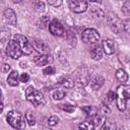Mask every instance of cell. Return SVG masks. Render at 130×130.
I'll use <instances>...</instances> for the list:
<instances>
[{"label":"cell","instance_id":"cell-1","mask_svg":"<svg viewBox=\"0 0 130 130\" xmlns=\"http://www.w3.org/2000/svg\"><path fill=\"white\" fill-rule=\"evenodd\" d=\"M130 98V87L127 84H121L118 86L116 91L117 108L119 111L123 112L127 108V102Z\"/></svg>","mask_w":130,"mask_h":130},{"label":"cell","instance_id":"cell-2","mask_svg":"<svg viewBox=\"0 0 130 130\" xmlns=\"http://www.w3.org/2000/svg\"><path fill=\"white\" fill-rule=\"evenodd\" d=\"M6 120L8 122V124L15 128V129H23L25 127V120L24 117L22 116V114H20L18 111H10L8 112L7 116H6Z\"/></svg>","mask_w":130,"mask_h":130},{"label":"cell","instance_id":"cell-3","mask_svg":"<svg viewBox=\"0 0 130 130\" xmlns=\"http://www.w3.org/2000/svg\"><path fill=\"white\" fill-rule=\"evenodd\" d=\"M25 96H26V100L35 107H38V106H41L45 103V99H44V94L36 89L34 86H28L26 89H25Z\"/></svg>","mask_w":130,"mask_h":130},{"label":"cell","instance_id":"cell-4","mask_svg":"<svg viewBox=\"0 0 130 130\" xmlns=\"http://www.w3.org/2000/svg\"><path fill=\"white\" fill-rule=\"evenodd\" d=\"M81 38H82V41L85 43V44H88V45H91V44H95V43H99L100 39H101V36L99 34V31L94 28H86L83 30L82 35H81Z\"/></svg>","mask_w":130,"mask_h":130},{"label":"cell","instance_id":"cell-5","mask_svg":"<svg viewBox=\"0 0 130 130\" xmlns=\"http://www.w3.org/2000/svg\"><path fill=\"white\" fill-rule=\"evenodd\" d=\"M6 52H7V55L9 57H11L12 59H18L22 55L20 47L15 40L8 41V44L6 46Z\"/></svg>","mask_w":130,"mask_h":130},{"label":"cell","instance_id":"cell-6","mask_svg":"<svg viewBox=\"0 0 130 130\" xmlns=\"http://www.w3.org/2000/svg\"><path fill=\"white\" fill-rule=\"evenodd\" d=\"M14 40L18 43L22 54H24V55H30L32 53V46H31V44L28 42V40L24 36L15 35L14 36Z\"/></svg>","mask_w":130,"mask_h":130},{"label":"cell","instance_id":"cell-7","mask_svg":"<svg viewBox=\"0 0 130 130\" xmlns=\"http://www.w3.org/2000/svg\"><path fill=\"white\" fill-rule=\"evenodd\" d=\"M69 7L75 13L84 12L87 9L86 0H69Z\"/></svg>","mask_w":130,"mask_h":130},{"label":"cell","instance_id":"cell-8","mask_svg":"<svg viewBox=\"0 0 130 130\" xmlns=\"http://www.w3.org/2000/svg\"><path fill=\"white\" fill-rule=\"evenodd\" d=\"M108 22H109V25H110V27L112 28V30H114L117 35L120 34L121 30L123 29L122 22H121V20L117 17L116 14L110 13L109 16H108Z\"/></svg>","mask_w":130,"mask_h":130},{"label":"cell","instance_id":"cell-9","mask_svg":"<svg viewBox=\"0 0 130 130\" xmlns=\"http://www.w3.org/2000/svg\"><path fill=\"white\" fill-rule=\"evenodd\" d=\"M49 30L53 36H57V37H61L63 36L65 29L63 24L57 20V19H53L50 23H49Z\"/></svg>","mask_w":130,"mask_h":130},{"label":"cell","instance_id":"cell-10","mask_svg":"<svg viewBox=\"0 0 130 130\" xmlns=\"http://www.w3.org/2000/svg\"><path fill=\"white\" fill-rule=\"evenodd\" d=\"M31 46L34 47V49L41 53V54H48L50 52V47L48 44H46L45 42L43 41H40V40H34L31 42Z\"/></svg>","mask_w":130,"mask_h":130},{"label":"cell","instance_id":"cell-11","mask_svg":"<svg viewBox=\"0 0 130 130\" xmlns=\"http://www.w3.org/2000/svg\"><path fill=\"white\" fill-rule=\"evenodd\" d=\"M104 82H105L104 77L101 76V75H99V74H93V75H91L90 78H89V85H90V87H91L93 90L100 89V88L103 86Z\"/></svg>","mask_w":130,"mask_h":130},{"label":"cell","instance_id":"cell-12","mask_svg":"<svg viewBox=\"0 0 130 130\" xmlns=\"http://www.w3.org/2000/svg\"><path fill=\"white\" fill-rule=\"evenodd\" d=\"M53 61H54L53 57L48 55V54H44V55H41V56H36L34 58V62L37 66L48 65V64H51Z\"/></svg>","mask_w":130,"mask_h":130},{"label":"cell","instance_id":"cell-13","mask_svg":"<svg viewBox=\"0 0 130 130\" xmlns=\"http://www.w3.org/2000/svg\"><path fill=\"white\" fill-rule=\"evenodd\" d=\"M89 46H90L89 53H90L91 58L93 60H100L102 58V56H103V48L99 45V43L91 44Z\"/></svg>","mask_w":130,"mask_h":130},{"label":"cell","instance_id":"cell-14","mask_svg":"<svg viewBox=\"0 0 130 130\" xmlns=\"http://www.w3.org/2000/svg\"><path fill=\"white\" fill-rule=\"evenodd\" d=\"M103 50L107 55H111L115 52V44L111 39H105L102 43Z\"/></svg>","mask_w":130,"mask_h":130},{"label":"cell","instance_id":"cell-15","mask_svg":"<svg viewBox=\"0 0 130 130\" xmlns=\"http://www.w3.org/2000/svg\"><path fill=\"white\" fill-rule=\"evenodd\" d=\"M4 16H5V19L7 20V22L11 25H16V22H17V18H16V14L15 12L11 9V8H7L5 9L4 11Z\"/></svg>","mask_w":130,"mask_h":130},{"label":"cell","instance_id":"cell-16","mask_svg":"<svg viewBox=\"0 0 130 130\" xmlns=\"http://www.w3.org/2000/svg\"><path fill=\"white\" fill-rule=\"evenodd\" d=\"M19 82V76H18V72L17 71H11L7 77V83L10 86H17Z\"/></svg>","mask_w":130,"mask_h":130},{"label":"cell","instance_id":"cell-17","mask_svg":"<svg viewBox=\"0 0 130 130\" xmlns=\"http://www.w3.org/2000/svg\"><path fill=\"white\" fill-rule=\"evenodd\" d=\"M116 78L121 81L122 83H125L126 81H128V73L124 70V69H118L116 71Z\"/></svg>","mask_w":130,"mask_h":130},{"label":"cell","instance_id":"cell-18","mask_svg":"<svg viewBox=\"0 0 130 130\" xmlns=\"http://www.w3.org/2000/svg\"><path fill=\"white\" fill-rule=\"evenodd\" d=\"M82 111L89 118H93L96 115V113H98V109L95 107H93V106H85V107L82 108Z\"/></svg>","mask_w":130,"mask_h":130},{"label":"cell","instance_id":"cell-19","mask_svg":"<svg viewBox=\"0 0 130 130\" xmlns=\"http://www.w3.org/2000/svg\"><path fill=\"white\" fill-rule=\"evenodd\" d=\"M25 121L30 125V126H34L36 124V118H35V115L31 111H27L25 113Z\"/></svg>","mask_w":130,"mask_h":130},{"label":"cell","instance_id":"cell-20","mask_svg":"<svg viewBox=\"0 0 130 130\" xmlns=\"http://www.w3.org/2000/svg\"><path fill=\"white\" fill-rule=\"evenodd\" d=\"M10 38V31L7 29H2L0 30V42L4 43L6 41H8Z\"/></svg>","mask_w":130,"mask_h":130},{"label":"cell","instance_id":"cell-21","mask_svg":"<svg viewBox=\"0 0 130 130\" xmlns=\"http://www.w3.org/2000/svg\"><path fill=\"white\" fill-rule=\"evenodd\" d=\"M65 95H66V92H65L64 90H62V89H56V90L53 92V99H54V100H57V101L62 100Z\"/></svg>","mask_w":130,"mask_h":130},{"label":"cell","instance_id":"cell-22","mask_svg":"<svg viewBox=\"0 0 130 130\" xmlns=\"http://www.w3.org/2000/svg\"><path fill=\"white\" fill-rule=\"evenodd\" d=\"M39 26H41V27H46V26H49V23H50V18L48 17V16H43V17H41V19H40V21H39Z\"/></svg>","mask_w":130,"mask_h":130},{"label":"cell","instance_id":"cell-23","mask_svg":"<svg viewBox=\"0 0 130 130\" xmlns=\"http://www.w3.org/2000/svg\"><path fill=\"white\" fill-rule=\"evenodd\" d=\"M43 73H44L45 75H53V74L56 73V68H55L54 66L49 65L48 67H46V68L43 70Z\"/></svg>","mask_w":130,"mask_h":130},{"label":"cell","instance_id":"cell-24","mask_svg":"<svg viewBox=\"0 0 130 130\" xmlns=\"http://www.w3.org/2000/svg\"><path fill=\"white\" fill-rule=\"evenodd\" d=\"M98 114L99 115H101V116H103V117H107L109 114H110V109L107 107V106H103L101 109H100V111H98Z\"/></svg>","mask_w":130,"mask_h":130},{"label":"cell","instance_id":"cell-25","mask_svg":"<svg viewBox=\"0 0 130 130\" xmlns=\"http://www.w3.org/2000/svg\"><path fill=\"white\" fill-rule=\"evenodd\" d=\"M122 12H123L126 16H128V15L130 14V3H129V1H128V0H127V1H125L124 5L122 6Z\"/></svg>","mask_w":130,"mask_h":130},{"label":"cell","instance_id":"cell-26","mask_svg":"<svg viewBox=\"0 0 130 130\" xmlns=\"http://www.w3.org/2000/svg\"><path fill=\"white\" fill-rule=\"evenodd\" d=\"M34 7H35L38 11H43L44 8H45V4H44V2H42V1H40V0H36V1L34 2Z\"/></svg>","mask_w":130,"mask_h":130},{"label":"cell","instance_id":"cell-27","mask_svg":"<svg viewBox=\"0 0 130 130\" xmlns=\"http://www.w3.org/2000/svg\"><path fill=\"white\" fill-rule=\"evenodd\" d=\"M103 124H104V125H103V126H101V129H106V130H113V129H115V128H116V126H115L113 123L109 122V121H105Z\"/></svg>","mask_w":130,"mask_h":130},{"label":"cell","instance_id":"cell-28","mask_svg":"<svg viewBox=\"0 0 130 130\" xmlns=\"http://www.w3.org/2000/svg\"><path fill=\"white\" fill-rule=\"evenodd\" d=\"M58 122H59V118L57 117V116H51L49 119H48V125L49 126H55V125H57L58 124Z\"/></svg>","mask_w":130,"mask_h":130},{"label":"cell","instance_id":"cell-29","mask_svg":"<svg viewBox=\"0 0 130 130\" xmlns=\"http://www.w3.org/2000/svg\"><path fill=\"white\" fill-rule=\"evenodd\" d=\"M78 127L79 128H83V129H94L92 122H88V121H85V122L79 124Z\"/></svg>","mask_w":130,"mask_h":130},{"label":"cell","instance_id":"cell-30","mask_svg":"<svg viewBox=\"0 0 130 130\" xmlns=\"http://www.w3.org/2000/svg\"><path fill=\"white\" fill-rule=\"evenodd\" d=\"M107 99L109 100V103L115 101V100H116V91H113V90L108 91V93H107Z\"/></svg>","mask_w":130,"mask_h":130},{"label":"cell","instance_id":"cell-31","mask_svg":"<svg viewBox=\"0 0 130 130\" xmlns=\"http://www.w3.org/2000/svg\"><path fill=\"white\" fill-rule=\"evenodd\" d=\"M60 83H61L62 85L66 86V87H71V86H73V81H72L71 79H67V78L63 79V80H62Z\"/></svg>","mask_w":130,"mask_h":130},{"label":"cell","instance_id":"cell-32","mask_svg":"<svg viewBox=\"0 0 130 130\" xmlns=\"http://www.w3.org/2000/svg\"><path fill=\"white\" fill-rule=\"evenodd\" d=\"M48 2L53 7H59V6H61V4H62L63 1L62 0H48Z\"/></svg>","mask_w":130,"mask_h":130},{"label":"cell","instance_id":"cell-33","mask_svg":"<svg viewBox=\"0 0 130 130\" xmlns=\"http://www.w3.org/2000/svg\"><path fill=\"white\" fill-rule=\"evenodd\" d=\"M29 80V75L28 73H22L20 76H19V81H21L22 83H25Z\"/></svg>","mask_w":130,"mask_h":130},{"label":"cell","instance_id":"cell-34","mask_svg":"<svg viewBox=\"0 0 130 130\" xmlns=\"http://www.w3.org/2000/svg\"><path fill=\"white\" fill-rule=\"evenodd\" d=\"M63 111H66V112H68V113H71V112H73V110H74V107L73 106H70V105H61V107H60Z\"/></svg>","mask_w":130,"mask_h":130},{"label":"cell","instance_id":"cell-35","mask_svg":"<svg viewBox=\"0 0 130 130\" xmlns=\"http://www.w3.org/2000/svg\"><path fill=\"white\" fill-rule=\"evenodd\" d=\"M122 26H123V28H124L125 32H126V34H128V32H129V19H128V18H127V19L122 23Z\"/></svg>","mask_w":130,"mask_h":130},{"label":"cell","instance_id":"cell-36","mask_svg":"<svg viewBox=\"0 0 130 130\" xmlns=\"http://www.w3.org/2000/svg\"><path fill=\"white\" fill-rule=\"evenodd\" d=\"M9 70H10V66H9L8 64H3V65L1 66V71H2L3 73H7Z\"/></svg>","mask_w":130,"mask_h":130},{"label":"cell","instance_id":"cell-37","mask_svg":"<svg viewBox=\"0 0 130 130\" xmlns=\"http://www.w3.org/2000/svg\"><path fill=\"white\" fill-rule=\"evenodd\" d=\"M3 109H4V106H3V102H0V114L2 113Z\"/></svg>","mask_w":130,"mask_h":130},{"label":"cell","instance_id":"cell-38","mask_svg":"<svg viewBox=\"0 0 130 130\" xmlns=\"http://www.w3.org/2000/svg\"><path fill=\"white\" fill-rule=\"evenodd\" d=\"M2 101H3V94H2V90L0 88V102H2Z\"/></svg>","mask_w":130,"mask_h":130},{"label":"cell","instance_id":"cell-39","mask_svg":"<svg viewBox=\"0 0 130 130\" xmlns=\"http://www.w3.org/2000/svg\"><path fill=\"white\" fill-rule=\"evenodd\" d=\"M89 1H91V2H96V3H101V2H102V0H89Z\"/></svg>","mask_w":130,"mask_h":130},{"label":"cell","instance_id":"cell-40","mask_svg":"<svg viewBox=\"0 0 130 130\" xmlns=\"http://www.w3.org/2000/svg\"><path fill=\"white\" fill-rule=\"evenodd\" d=\"M25 66H26V65H25V63H23V62H22V63H21V67H25Z\"/></svg>","mask_w":130,"mask_h":130}]
</instances>
